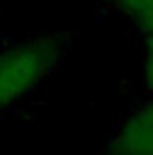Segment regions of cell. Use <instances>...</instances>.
I'll use <instances>...</instances> for the list:
<instances>
[{
    "mask_svg": "<svg viewBox=\"0 0 153 155\" xmlns=\"http://www.w3.org/2000/svg\"><path fill=\"white\" fill-rule=\"evenodd\" d=\"M141 79H142V87H144L148 97H153V33L151 35H144Z\"/></svg>",
    "mask_w": 153,
    "mask_h": 155,
    "instance_id": "3",
    "label": "cell"
},
{
    "mask_svg": "<svg viewBox=\"0 0 153 155\" xmlns=\"http://www.w3.org/2000/svg\"><path fill=\"white\" fill-rule=\"evenodd\" d=\"M105 155H153V97L122 119Z\"/></svg>",
    "mask_w": 153,
    "mask_h": 155,
    "instance_id": "2",
    "label": "cell"
},
{
    "mask_svg": "<svg viewBox=\"0 0 153 155\" xmlns=\"http://www.w3.org/2000/svg\"><path fill=\"white\" fill-rule=\"evenodd\" d=\"M65 43L47 35L0 51V112L31 96L61 61Z\"/></svg>",
    "mask_w": 153,
    "mask_h": 155,
    "instance_id": "1",
    "label": "cell"
},
{
    "mask_svg": "<svg viewBox=\"0 0 153 155\" xmlns=\"http://www.w3.org/2000/svg\"><path fill=\"white\" fill-rule=\"evenodd\" d=\"M132 24L135 25V29L144 36V35H151L153 33V5L137 13L133 18H130Z\"/></svg>",
    "mask_w": 153,
    "mask_h": 155,
    "instance_id": "4",
    "label": "cell"
}]
</instances>
